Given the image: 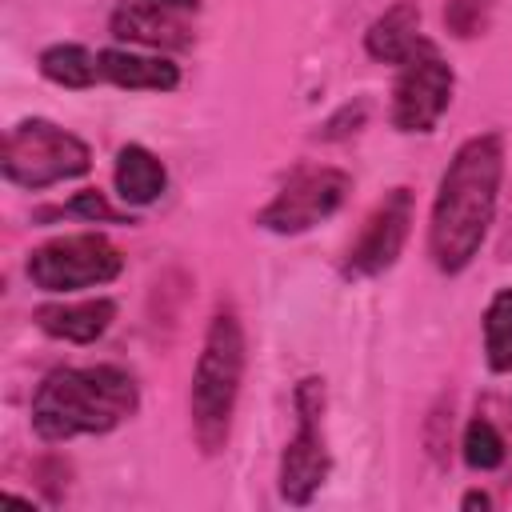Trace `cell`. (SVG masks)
Instances as JSON below:
<instances>
[{"label": "cell", "instance_id": "cell-21", "mask_svg": "<svg viewBox=\"0 0 512 512\" xmlns=\"http://www.w3.org/2000/svg\"><path fill=\"white\" fill-rule=\"evenodd\" d=\"M488 504H492V500H488L484 492H468V496L460 500V508H488Z\"/></svg>", "mask_w": 512, "mask_h": 512}, {"label": "cell", "instance_id": "cell-18", "mask_svg": "<svg viewBox=\"0 0 512 512\" xmlns=\"http://www.w3.org/2000/svg\"><path fill=\"white\" fill-rule=\"evenodd\" d=\"M492 4H496V0H448V4H444V24H448V32L460 36V40L480 36V32L488 28V20H492Z\"/></svg>", "mask_w": 512, "mask_h": 512}, {"label": "cell", "instance_id": "cell-9", "mask_svg": "<svg viewBox=\"0 0 512 512\" xmlns=\"http://www.w3.org/2000/svg\"><path fill=\"white\" fill-rule=\"evenodd\" d=\"M408 228H412V192L408 188H392L372 208V216L364 220V228H360L356 244L348 248L340 272L348 280H368V276L388 272L396 264V256L404 252Z\"/></svg>", "mask_w": 512, "mask_h": 512}, {"label": "cell", "instance_id": "cell-5", "mask_svg": "<svg viewBox=\"0 0 512 512\" xmlns=\"http://www.w3.org/2000/svg\"><path fill=\"white\" fill-rule=\"evenodd\" d=\"M120 268H124V256L100 232L56 236L28 252V280L40 292H56V296L108 284L120 276Z\"/></svg>", "mask_w": 512, "mask_h": 512}, {"label": "cell", "instance_id": "cell-2", "mask_svg": "<svg viewBox=\"0 0 512 512\" xmlns=\"http://www.w3.org/2000/svg\"><path fill=\"white\" fill-rule=\"evenodd\" d=\"M136 404V380L116 364L56 368L32 396V432L52 444L72 436H104L120 428Z\"/></svg>", "mask_w": 512, "mask_h": 512}, {"label": "cell", "instance_id": "cell-20", "mask_svg": "<svg viewBox=\"0 0 512 512\" xmlns=\"http://www.w3.org/2000/svg\"><path fill=\"white\" fill-rule=\"evenodd\" d=\"M364 112H368L364 104H344V108H340V116H332V120L324 124V132H320V136H324V140H336V136L356 132V128L364 124Z\"/></svg>", "mask_w": 512, "mask_h": 512}, {"label": "cell", "instance_id": "cell-1", "mask_svg": "<svg viewBox=\"0 0 512 512\" xmlns=\"http://www.w3.org/2000/svg\"><path fill=\"white\" fill-rule=\"evenodd\" d=\"M504 180V140L500 132H480L456 148L440 176V192L432 204L428 224V252L440 272H464L472 256L480 252L492 216L496 196Z\"/></svg>", "mask_w": 512, "mask_h": 512}, {"label": "cell", "instance_id": "cell-14", "mask_svg": "<svg viewBox=\"0 0 512 512\" xmlns=\"http://www.w3.org/2000/svg\"><path fill=\"white\" fill-rule=\"evenodd\" d=\"M112 180H116V196H120L128 208H148V204H156V200L164 196V188H168L164 164H160L144 144L120 148Z\"/></svg>", "mask_w": 512, "mask_h": 512}, {"label": "cell", "instance_id": "cell-11", "mask_svg": "<svg viewBox=\"0 0 512 512\" xmlns=\"http://www.w3.org/2000/svg\"><path fill=\"white\" fill-rule=\"evenodd\" d=\"M116 320V304L108 296L96 300H64V304H40L36 308V324L40 332L68 340V344H92L100 340Z\"/></svg>", "mask_w": 512, "mask_h": 512}, {"label": "cell", "instance_id": "cell-13", "mask_svg": "<svg viewBox=\"0 0 512 512\" xmlns=\"http://www.w3.org/2000/svg\"><path fill=\"white\" fill-rule=\"evenodd\" d=\"M420 4L416 0H396L392 8H384L368 32H364V48L372 60L384 64H400L416 44H420Z\"/></svg>", "mask_w": 512, "mask_h": 512}, {"label": "cell", "instance_id": "cell-15", "mask_svg": "<svg viewBox=\"0 0 512 512\" xmlns=\"http://www.w3.org/2000/svg\"><path fill=\"white\" fill-rule=\"evenodd\" d=\"M40 72L60 88H88L100 76V56H92L84 44H52L40 52Z\"/></svg>", "mask_w": 512, "mask_h": 512}, {"label": "cell", "instance_id": "cell-17", "mask_svg": "<svg viewBox=\"0 0 512 512\" xmlns=\"http://www.w3.org/2000/svg\"><path fill=\"white\" fill-rule=\"evenodd\" d=\"M464 464L476 468V472H492V468L504 464V440H500V432H496L488 420H480V416L464 428Z\"/></svg>", "mask_w": 512, "mask_h": 512}, {"label": "cell", "instance_id": "cell-12", "mask_svg": "<svg viewBox=\"0 0 512 512\" xmlns=\"http://www.w3.org/2000/svg\"><path fill=\"white\" fill-rule=\"evenodd\" d=\"M100 76L132 92H172L180 84V68L168 56H148L132 48H104Z\"/></svg>", "mask_w": 512, "mask_h": 512}, {"label": "cell", "instance_id": "cell-3", "mask_svg": "<svg viewBox=\"0 0 512 512\" xmlns=\"http://www.w3.org/2000/svg\"><path fill=\"white\" fill-rule=\"evenodd\" d=\"M244 328L232 308H216L192 372V436L212 456L228 444L240 380H244Z\"/></svg>", "mask_w": 512, "mask_h": 512}, {"label": "cell", "instance_id": "cell-4", "mask_svg": "<svg viewBox=\"0 0 512 512\" xmlns=\"http://www.w3.org/2000/svg\"><path fill=\"white\" fill-rule=\"evenodd\" d=\"M88 164H92L88 144L64 128H56L52 120H20L8 132L4 156H0L4 176L32 192L60 184V180H76L88 172Z\"/></svg>", "mask_w": 512, "mask_h": 512}, {"label": "cell", "instance_id": "cell-7", "mask_svg": "<svg viewBox=\"0 0 512 512\" xmlns=\"http://www.w3.org/2000/svg\"><path fill=\"white\" fill-rule=\"evenodd\" d=\"M452 84L456 76L448 60L428 40H420L400 60V76L392 88V124L400 132H432L452 100Z\"/></svg>", "mask_w": 512, "mask_h": 512}, {"label": "cell", "instance_id": "cell-10", "mask_svg": "<svg viewBox=\"0 0 512 512\" xmlns=\"http://www.w3.org/2000/svg\"><path fill=\"white\" fill-rule=\"evenodd\" d=\"M200 0H116L112 36L144 48H188L196 40L192 16Z\"/></svg>", "mask_w": 512, "mask_h": 512}, {"label": "cell", "instance_id": "cell-19", "mask_svg": "<svg viewBox=\"0 0 512 512\" xmlns=\"http://www.w3.org/2000/svg\"><path fill=\"white\" fill-rule=\"evenodd\" d=\"M64 212H68V216H84V220H124V216H120V212H116V208H112L96 188L76 192V196L64 204Z\"/></svg>", "mask_w": 512, "mask_h": 512}, {"label": "cell", "instance_id": "cell-16", "mask_svg": "<svg viewBox=\"0 0 512 512\" xmlns=\"http://www.w3.org/2000/svg\"><path fill=\"white\" fill-rule=\"evenodd\" d=\"M484 352L492 372H512V288H500L484 312Z\"/></svg>", "mask_w": 512, "mask_h": 512}, {"label": "cell", "instance_id": "cell-6", "mask_svg": "<svg viewBox=\"0 0 512 512\" xmlns=\"http://www.w3.org/2000/svg\"><path fill=\"white\" fill-rule=\"evenodd\" d=\"M296 436L280 456V496L288 504H308L328 480V444H324V380L304 376L296 384Z\"/></svg>", "mask_w": 512, "mask_h": 512}, {"label": "cell", "instance_id": "cell-8", "mask_svg": "<svg viewBox=\"0 0 512 512\" xmlns=\"http://www.w3.org/2000/svg\"><path fill=\"white\" fill-rule=\"evenodd\" d=\"M348 196V176L340 168H296L288 184L260 208L256 224L276 236H296L328 220Z\"/></svg>", "mask_w": 512, "mask_h": 512}]
</instances>
